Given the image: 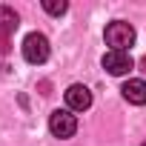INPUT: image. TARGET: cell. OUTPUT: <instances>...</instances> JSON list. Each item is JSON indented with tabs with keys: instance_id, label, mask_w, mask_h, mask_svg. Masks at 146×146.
Returning a JSON list of instances; mask_svg holds the SVG:
<instances>
[{
	"instance_id": "obj_1",
	"label": "cell",
	"mask_w": 146,
	"mask_h": 146,
	"mask_svg": "<svg viewBox=\"0 0 146 146\" xmlns=\"http://www.w3.org/2000/svg\"><path fill=\"white\" fill-rule=\"evenodd\" d=\"M106 43L112 46V52H126L135 43V29L123 20H115L106 26Z\"/></svg>"
},
{
	"instance_id": "obj_2",
	"label": "cell",
	"mask_w": 146,
	"mask_h": 146,
	"mask_svg": "<svg viewBox=\"0 0 146 146\" xmlns=\"http://www.w3.org/2000/svg\"><path fill=\"white\" fill-rule=\"evenodd\" d=\"M23 57L29 63H35V66L46 63L49 60V40H46V35H40V32L26 35V40H23Z\"/></svg>"
},
{
	"instance_id": "obj_3",
	"label": "cell",
	"mask_w": 146,
	"mask_h": 146,
	"mask_svg": "<svg viewBox=\"0 0 146 146\" xmlns=\"http://www.w3.org/2000/svg\"><path fill=\"white\" fill-rule=\"evenodd\" d=\"M49 129H52L54 137L66 140V137H72V135L78 132V117L72 115L69 109H57V112L49 115Z\"/></svg>"
},
{
	"instance_id": "obj_4",
	"label": "cell",
	"mask_w": 146,
	"mask_h": 146,
	"mask_svg": "<svg viewBox=\"0 0 146 146\" xmlns=\"http://www.w3.org/2000/svg\"><path fill=\"white\" fill-rule=\"evenodd\" d=\"M103 69L109 72V75H115V78H120V75H129V72L135 69V60H132V54L129 52H106L103 54Z\"/></svg>"
},
{
	"instance_id": "obj_5",
	"label": "cell",
	"mask_w": 146,
	"mask_h": 146,
	"mask_svg": "<svg viewBox=\"0 0 146 146\" xmlns=\"http://www.w3.org/2000/svg\"><path fill=\"white\" fill-rule=\"evenodd\" d=\"M66 106H69V112H86L92 106V92L83 83H72L66 89Z\"/></svg>"
},
{
	"instance_id": "obj_6",
	"label": "cell",
	"mask_w": 146,
	"mask_h": 146,
	"mask_svg": "<svg viewBox=\"0 0 146 146\" xmlns=\"http://www.w3.org/2000/svg\"><path fill=\"white\" fill-rule=\"evenodd\" d=\"M120 92H123V98H126L129 103H135V106H143V103H146V80H126Z\"/></svg>"
},
{
	"instance_id": "obj_7",
	"label": "cell",
	"mask_w": 146,
	"mask_h": 146,
	"mask_svg": "<svg viewBox=\"0 0 146 146\" xmlns=\"http://www.w3.org/2000/svg\"><path fill=\"white\" fill-rule=\"evenodd\" d=\"M17 26H20L17 12H15V9H9V6H0V37H9Z\"/></svg>"
},
{
	"instance_id": "obj_8",
	"label": "cell",
	"mask_w": 146,
	"mask_h": 146,
	"mask_svg": "<svg viewBox=\"0 0 146 146\" xmlns=\"http://www.w3.org/2000/svg\"><path fill=\"white\" fill-rule=\"evenodd\" d=\"M43 9L49 12V15H54V17H60L66 9H69V3L66 0H43Z\"/></svg>"
},
{
	"instance_id": "obj_9",
	"label": "cell",
	"mask_w": 146,
	"mask_h": 146,
	"mask_svg": "<svg viewBox=\"0 0 146 146\" xmlns=\"http://www.w3.org/2000/svg\"><path fill=\"white\" fill-rule=\"evenodd\" d=\"M9 49H12L9 46V37H0V54H9Z\"/></svg>"
},
{
	"instance_id": "obj_10",
	"label": "cell",
	"mask_w": 146,
	"mask_h": 146,
	"mask_svg": "<svg viewBox=\"0 0 146 146\" xmlns=\"http://www.w3.org/2000/svg\"><path fill=\"white\" fill-rule=\"evenodd\" d=\"M140 66H143V72H146V57H143V60H140Z\"/></svg>"
},
{
	"instance_id": "obj_11",
	"label": "cell",
	"mask_w": 146,
	"mask_h": 146,
	"mask_svg": "<svg viewBox=\"0 0 146 146\" xmlns=\"http://www.w3.org/2000/svg\"><path fill=\"white\" fill-rule=\"evenodd\" d=\"M143 146H146V143H143Z\"/></svg>"
}]
</instances>
